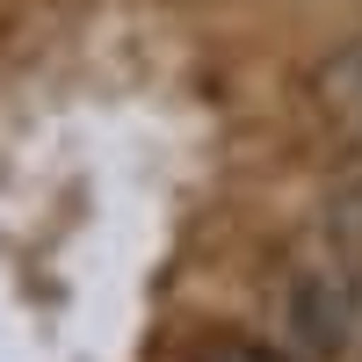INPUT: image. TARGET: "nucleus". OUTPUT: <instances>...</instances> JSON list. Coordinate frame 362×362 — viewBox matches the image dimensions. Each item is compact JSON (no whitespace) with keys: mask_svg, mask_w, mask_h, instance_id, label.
Here are the masks:
<instances>
[{"mask_svg":"<svg viewBox=\"0 0 362 362\" xmlns=\"http://www.w3.org/2000/svg\"><path fill=\"white\" fill-rule=\"evenodd\" d=\"M334 102H341L355 124H362V51H348L341 66H334Z\"/></svg>","mask_w":362,"mask_h":362,"instance_id":"f257e3e1","label":"nucleus"},{"mask_svg":"<svg viewBox=\"0 0 362 362\" xmlns=\"http://www.w3.org/2000/svg\"><path fill=\"white\" fill-rule=\"evenodd\" d=\"M203 362H283V355H276V348H261V341H218Z\"/></svg>","mask_w":362,"mask_h":362,"instance_id":"f03ea898","label":"nucleus"}]
</instances>
